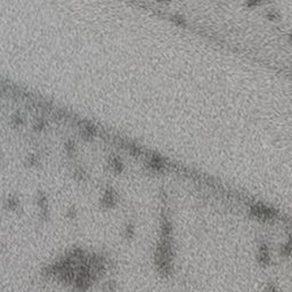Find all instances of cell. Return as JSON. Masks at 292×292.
Here are the masks:
<instances>
[{"mask_svg":"<svg viewBox=\"0 0 292 292\" xmlns=\"http://www.w3.org/2000/svg\"><path fill=\"white\" fill-rule=\"evenodd\" d=\"M267 17H268L269 19H272V21H276V19H280V15L276 13V12H269L268 14H267Z\"/></svg>","mask_w":292,"mask_h":292,"instance_id":"5b68a950","label":"cell"},{"mask_svg":"<svg viewBox=\"0 0 292 292\" xmlns=\"http://www.w3.org/2000/svg\"><path fill=\"white\" fill-rule=\"evenodd\" d=\"M159 1H169V0H159Z\"/></svg>","mask_w":292,"mask_h":292,"instance_id":"ba28073f","label":"cell"},{"mask_svg":"<svg viewBox=\"0 0 292 292\" xmlns=\"http://www.w3.org/2000/svg\"><path fill=\"white\" fill-rule=\"evenodd\" d=\"M6 203H7L8 209H10V210H15V209L17 208V205H19V202H17V200H16L15 198L8 199V200L6 201Z\"/></svg>","mask_w":292,"mask_h":292,"instance_id":"3957f363","label":"cell"},{"mask_svg":"<svg viewBox=\"0 0 292 292\" xmlns=\"http://www.w3.org/2000/svg\"><path fill=\"white\" fill-rule=\"evenodd\" d=\"M67 216L70 217L71 219H73L74 216H76V210H74V209H71L70 211H69V215H67Z\"/></svg>","mask_w":292,"mask_h":292,"instance_id":"52a82bcc","label":"cell"},{"mask_svg":"<svg viewBox=\"0 0 292 292\" xmlns=\"http://www.w3.org/2000/svg\"><path fill=\"white\" fill-rule=\"evenodd\" d=\"M172 21H174L175 23L179 24V25H183V24H185V19L182 17V16H174L172 17Z\"/></svg>","mask_w":292,"mask_h":292,"instance_id":"8992f818","label":"cell"},{"mask_svg":"<svg viewBox=\"0 0 292 292\" xmlns=\"http://www.w3.org/2000/svg\"><path fill=\"white\" fill-rule=\"evenodd\" d=\"M111 165H112L113 169L115 170L117 172H121V171H122L123 165H122V163H121V162L118 160V159H113V160L111 161Z\"/></svg>","mask_w":292,"mask_h":292,"instance_id":"7a4b0ae2","label":"cell"},{"mask_svg":"<svg viewBox=\"0 0 292 292\" xmlns=\"http://www.w3.org/2000/svg\"><path fill=\"white\" fill-rule=\"evenodd\" d=\"M102 204L106 208H112L115 204V198L114 194L112 192H106V194L104 195V198L102 199Z\"/></svg>","mask_w":292,"mask_h":292,"instance_id":"6da1fadb","label":"cell"},{"mask_svg":"<svg viewBox=\"0 0 292 292\" xmlns=\"http://www.w3.org/2000/svg\"><path fill=\"white\" fill-rule=\"evenodd\" d=\"M134 233H135V231H134V226H132V225H129V226L126 227V231H124L126 237H132V236H134Z\"/></svg>","mask_w":292,"mask_h":292,"instance_id":"277c9868","label":"cell"}]
</instances>
